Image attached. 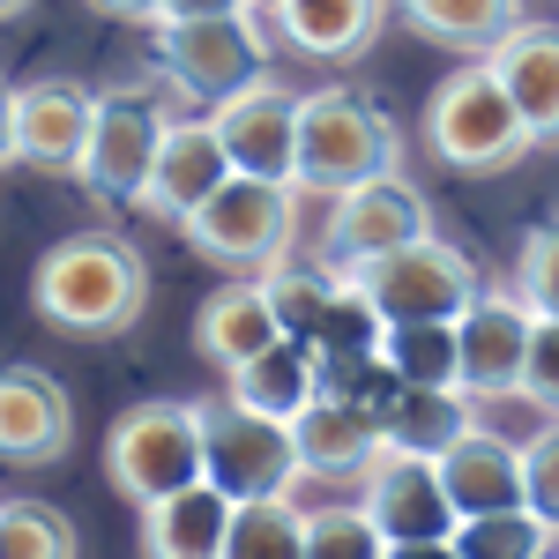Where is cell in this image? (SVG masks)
<instances>
[{
    "label": "cell",
    "instance_id": "cell-34",
    "mask_svg": "<svg viewBox=\"0 0 559 559\" xmlns=\"http://www.w3.org/2000/svg\"><path fill=\"white\" fill-rule=\"evenodd\" d=\"M522 395L545 411V418H559V321H537L530 329V358H522Z\"/></svg>",
    "mask_w": 559,
    "mask_h": 559
},
{
    "label": "cell",
    "instance_id": "cell-4",
    "mask_svg": "<svg viewBox=\"0 0 559 559\" xmlns=\"http://www.w3.org/2000/svg\"><path fill=\"white\" fill-rule=\"evenodd\" d=\"M344 284L373 306V321L395 329V321H463L492 284L455 239H411L381 261H358L344 269Z\"/></svg>",
    "mask_w": 559,
    "mask_h": 559
},
{
    "label": "cell",
    "instance_id": "cell-19",
    "mask_svg": "<svg viewBox=\"0 0 559 559\" xmlns=\"http://www.w3.org/2000/svg\"><path fill=\"white\" fill-rule=\"evenodd\" d=\"M388 8L395 0H276L269 23L306 60H358V52H373Z\"/></svg>",
    "mask_w": 559,
    "mask_h": 559
},
{
    "label": "cell",
    "instance_id": "cell-3",
    "mask_svg": "<svg viewBox=\"0 0 559 559\" xmlns=\"http://www.w3.org/2000/svg\"><path fill=\"white\" fill-rule=\"evenodd\" d=\"M426 150L448 173H515L537 150V134L522 128L515 97L500 90L492 60H463L448 83L426 97Z\"/></svg>",
    "mask_w": 559,
    "mask_h": 559
},
{
    "label": "cell",
    "instance_id": "cell-28",
    "mask_svg": "<svg viewBox=\"0 0 559 559\" xmlns=\"http://www.w3.org/2000/svg\"><path fill=\"white\" fill-rule=\"evenodd\" d=\"M463 559H552L559 552V530L530 515V508H508V515H471L455 522V537H448Z\"/></svg>",
    "mask_w": 559,
    "mask_h": 559
},
{
    "label": "cell",
    "instance_id": "cell-7",
    "mask_svg": "<svg viewBox=\"0 0 559 559\" xmlns=\"http://www.w3.org/2000/svg\"><path fill=\"white\" fill-rule=\"evenodd\" d=\"M105 477L134 508L202 485V403H134L105 432Z\"/></svg>",
    "mask_w": 559,
    "mask_h": 559
},
{
    "label": "cell",
    "instance_id": "cell-2",
    "mask_svg": "<svg viewBox=\"0 0 559 559\" xmlns=\"http://www.w3.org/2000/svg\"><path fill=\"white\" fill-rule=\"evenodd\" d=\"M403 173V134L373 97L329 83L299 97V194H350L366 179Z\"/></svg>",
    "mask_w": 559,
    "mask_h": 559
},
{
    "label": "cell",
    "instance_id": "cell-17",
    "mask_svg": "<svg viewBox=\"0 0 559 559\" xmlns=\"http://www.w3.org/2000/svg\"><path fill=\"white\" fill-rule=\"evenodd\" d=\"M224 179H231L224 134H216L210 120H173L165 142H157V165H150V187H142V210L157 216V224H187Z\"/></svg>",
    "mask_w": 559,
    "mask_h": 559
},
{
    "label": "cell",
    "instance_id": "cell-20",
    "mask_svg": "<svg viewBox=\"0 0 559 559\" xmlns=\"http://www.w3.org/2000/svg\"><path fill=\"white\" fill-rule=\"evenodd\" d=\"M440 485H448V500H455V515H508L522 508V448L515 440H500V432L471 426L448 455H440Z\"/></svg>",
    "mask_w": 559,
    "mask_h": 559
},
{
    "label": "cell",
    "instance_id": "cell-29",
    "mask_svg": "<svg viewBox=\"0 0 559 559\" xmlns=\"http://www.w3.org/2000/svg\"><path fill=\"white\" fill-rule=\"evenodd\" d=\"M269 299H276V313H284V329L292 336H313V321L329 313V299L344 292V269H329V261H299V254H284L269 276Z\"/></svg>",
    "mask_w": 559,
    "mask_h": 559
},
{
    "label": "cell",
    "instance_id": "cell-26",
    "mask_svg": "<svg viewBox=\"0 0 559 559\" xmlns=\"http://www.w3.org/2000/svg\"><path fill=\"white\" fill-rule=\"evenodd\" d=\"M388 381L403 388H463V336L455 321H395L373 344Z\"/></svg>",
    "mask_w": 559,
    "mask_h": 559
},
{
    "label": "cell",
    "instance_id": "cell-18",
    "mask_svg": "<svg viewBox=\"0 0 559 559\" xmlns=\"http://www.w3.org/2000/svg\"><path fill=\"white\" fill-rule=\"evenodd\" d=\"M485 60H492L500 90L515 97L522 128L537 134V150L559 142V23H522V31H508Z\"/></svg>",
    "mask_w": 559,
    "mask_h": 559
},
{
    "label": "cell",
    "instance_id": "cell-25",
    "mask_svg": "<svg viewBox=\"0 0 559 559\" xmlns=\"http://www.w3.org/2000/svg\"><path fill=\"white\" fill-rule=\"evenodd\" d=\"M395 15H403V31H418L440 52H463V60H485L508 31L530 23L522 0H395Z\"/></svg>",
    "mask_w": 559,
    "mask_h": 559
},
{
    "label": "cell",
    "instance_id": "cell-27",
    "mask_svg": "<svg viewBox=\"0 0 559 559\" xmlns=\"http://www.w3.org/2000/svg\"><path fill=\"white\" fill-rule=\"evenodd\" d=\"M224 559H306V508H292V492L231 508Z\"/></svg>",
    "mask_w": 559,
    "mask_h": 559
},
{
    "label": "cell",
    "instance_id": "cell-40",
    "mask_svg": "<svg viewBox=\"0 0 559 559\" xmlns=\"http://www.w3.org/2000/svg\"><path fill=\"white\" fill-rule=\"evenodd\" d=\"M261 8H276V0H261Z\"/></svg>",
    "mask_w": 559,
    "mask_h": 559
},
{
    "label": "cell",
    "instance_id": "cell-33",
    "mask_svg": "<svg viewBox=\"0 0 559 559\" xmlns=\"http://www.w3.org/2000/svg\"><path fill=\"white\" fill-rule=\"evenodd\" d=\"M522 508L545 530H559V418H545L522 440Z\"/></svg>",
    "mask_w": 559,
    "mask_h": 559
},
{
    "label": "cell",
    "instance_id": "cell-22",
    "mask_svg": "<svg viewBox=\"0 0 559 559\" xmlns=\"http://www.w3.org/2000/svg\"><path fill=\"white\" fill-rule=\"evenodd\" d=\"M224 530H231V500L202 477L142 508V559H224Z\"/></svg>",
    "mask_w": 559,
    "mask_h": 559
},
{
    "label": "cell",
    "instance_id": "cell-23",
    "mask_svg": "<svg viewBox=\"0 0 559 559\" xmlns=\"http://www.w3.org/2000/svg\"><path fill=\"white\" fill-rule=\"evenodd\" d=\"M224 395H239L247 411L292 426L306 403L321 395V350H313V336H276L261 358H247L239 373H224Z\"/></svg>",
    "mask_w": 559,
    "mask_h": 559
},
{
    "label": "cell",
    "instance_id": "cell-37",
    "mask_svg": "<svg viewBox=\"0 0 559 559\" xmlns=\"http://www.w3.org/2000/svg\"><path fill=\"white\" fill-rule=\"evenodd\" d=\"M0 165H15V90L0 83Z\"/></svg>",
    "mask_w": 559,
    "mask_h": 559
},
{
    "label": "cell",
    "instance_id": "cell-21",
    "mask_svg": "<svg viewBox=\"0 0 559 559\" xmlns=\"http://www.w3.org/2000/svg\"><path fill=\"white\" fill-rule=\"evenodd\" d=\"M276 336H292V329H284V313L269 299V284H224V292L194 313V350L210 358L216 373H239V366L261 358Z\"/></svg>",
    "mask_w": 559,
    "mask_h": 559
},
{
    "label": "cell",
    "instance_id": "cell-35",
    "mask_svg": "<svg viewBox=\"0 0 559 559\" xmlns=\"http://www.w3.org/2000/svg\"><path fill=\"white\" fill-rule=\"evenodd\" d=\"M254 0H165L157 23H187V15H247Z\"/></svg>",
    "mask_w": 559,
    "mask_h": 559
},
{
    "label": "cell",
    "instance_id": "cell-6",
    "mask_svg": "<svg viewBox=\"0 0 559 559\" xmlns=\"http://www.w3.org/2000/svg\"><path fill=\"white\" fill-rule=\"evenodd\" d=\"M202 477L231 508L247 500H276L299 485V448H292V426L284 418H261L239 395H210L202 403Z\"/></svg>",
    "mask_w": 559,
    "mask_h": 559
},
{
    "label": "cell",
    "instance_id": "cell-12",
    "mask_svg": "<svg viewBox=\"0 0 559 559\" xmlns=\"http://www.w3.org/2000/svg\"><path fill=\"white\" fill-rule=\"evenodd\" d=\"M373 530L388 537V552L395 545H440V537H455V500H448V485H440V463L432 455H403V448H388L381 463L366 471V500H358Z\"/></svg>",
    "mask_w": 559,
    "mask_h": 559
},
{
    "label": "cell",
    "instance_id": "cell-11",
    "mask_svg": "<svg viewBox=\"0 0 559 559\" xmlns=\"http://www.w3.org/2000/svg\"><path fill=\"white\" fill-rule=\"evenodd\" d=\"M210 128L224 134L231 173L292 179V187H299V97L276 83V75H261V83H247L239 97H224L210 112Z\"/></svg>",
    "mask_w": 559,
    "mask_h": 559
},
{
    "label": "cell",
    "instance_id": "cell-8",
    "mask_svg": "<svg viewBox=\"0 0 559 559\" xmlns=\"http://www.w3.org/2000/svg\"><path fill=\"white\" fill-rule=\"evenodd\" d=\"M157 75L194 97V105H224L247 83L269 75V38H261L254 8L247 15H187V23H157Z\"/></svg>",
    "mask_w": 559,
    "mask_h": 559
},
{
    "label": "cell",
    "instance_id": "cell-16",
    "mask_svg": "<svg viewBox=\"0 0 559 559\" xmlns=\"http://www.w3.org/2000/svg\"><path fill=\"white\" fill-rule=\"evenodd\" d=\"M530 329H537V313H530L515 292H485V299L455 321V336H463V395H477V403L522 395Z\"/></svg>",
    "mask_w": 559,
    "mask_h": 559
},
{
    "label": "cell",
    "instance_id": "cell-15",
    "mask_svg": "<svg viewBox=\"0 0 559 559\" xmlns=\"http://www.w3.org/2000/svg\"><path fill=\"white\" fill-rule=\"evenodd\" d=\"M292 448H299V471H306V477L344 485V477H366V471L388 455V432H381V418H373L358 395H344V388H321L299 418H292Z\"/></svg>",
    "mask_w": 559,
    "mask_h": 559
},
{
    "label": "cell",
    "instance_id": "cell-14",
    "mask_svg": "<svg viewBox=\"0 0 559 559\" xmlns=\"http://www.w3.org/2000/svg\"><path fill=\"white\" fill-rule=\"evenodd\" d=\"M75 440V403L68 388L38 366H0V463L8 471H45Z\"/></svg>",
    "mask_w": 559,
    "mask_h": 559
},
{
    "label": "cell",
    "instance_id": "cell-13",
    "mask_svg": "<svg viewBox=\"0 0 559 559\" xmlns=\"http://www.w3.org/2000/svg\"><path fill=\"white\" fill-rule=\"evenodd\" d=\"M90 120H97V90H83L75 75H38L15 90V165L31 173H83Z\"/></svg>",
    "mask_w": 559,
    "mask_h": 559
},
{
    "label": "cell",
    "instance_id": "cell-36",
    "mask_svg": "<svg viewBox=\"0 0 559 559\" xmlns=\"http://www.w3.org/2000/svg\"><path fill=\"white\" fill-rule=\"evenodd\" d=\"M97 15H112V23H157L165 15V0H90Z\"/></svg>",
    "mask_w": 559,
    "mask_h": 559
},
{
    "label": "cell",
    "instance_id": "cell-38",
    "mask_svg": "<svg viewBox=\"0 0 559 559\" xmlns=\"http://www.w3.org/2000/svg\"><path fill=\"white\" fill-rule=\"evenodd\" d=\"M388 559H463V552H455V545L440 537V545H395V552H388Z\"/></svg>",
    "mask_w": 559,
    "mask_h": 559
},
{
    "label": "cell",
    "instance_id": "cell-10",
    "mask_svg": "<svg viewBox=\"0 0 559 559\" xmlns=\"http://www.w3.org/2000/svg\"><path fill=\"white\" fill-rule=\"evenodd\" d=\"M411 239H432V202L403 173H388V179H366V187L336 194L329 231H321V261L358 269V261H381L395 247H411Z\"/></svg>",
    "mask_w": 559,
    "mask_h": 559
},
{
    "label": "cell",
    "instance_id": "cell-32",
    "mask_svg": "<svg viewBox=\"0 0 559 559\" xmlns=\"http://www.w3.org/2000/svg\"><path fill=\"white\" fill-rule=\"evenodd\" d=\"M515 299L537 313V321H559V216L522 231V254H515Z\"/></svg>",
    "mask_w": 559,
    "mask_h": 559
},
{
    "label": "cell",
    "instance_id": "cell-41",
    "mask_svg": "<svg viewBox=\"0 0 559 559\" xmlns=\"http://www.w3.org/2000/svg\"><path fill=\"white\" fill-rule=\"evenodd\" d=\"M552 559H559V552H552Z\"/></svg>",
    "mask_w": 559,
    "mask_h": 559
},
{
    "label": "cell",
    "instance_id": "cell-1",
    "mask_svg": "<svg viewBox=\"0 0 559 559\" xmlns=\"http://www.w3.org/2000/svg\"><path fill=\"white\" fill-rule=\"evenodd\" d=\"M31 306H38L45 329L83 336V344L128 336L142 321V306H150V261L134 254L120 231H75L38 261Z\"/></svg>",
    "mask_w": 559,
    "mask_h": 559
},
{
    "label": "cell",
    "instance_id": "cell-31",
    "mask_svg": "<svg viewBox=\"0 0 559 559\" xmlns=\"http://www.w3.org/2000/svg\"><path fill=\"white\" fill-rule=\"evenodd\" d=\"M306 559H388V537L366 508H306Z\"/></svg>",
    "mask_w": 559,
    "mask_h": 559
},
{
    "label": "cell",
    "instance_id": "cell-30",
    "mask_svg": "<svg viewBox=\"0 0 559 559\" xmlns=\"http://www.w3.org/2000/svg\"><path fill=\"white\" fill-rule=\"evenodd\" d=\"M0 559H75V522L45 500H0Z\"/></svg>",
    "mask_w": 559,
    "mask_h": 559
},
{
    "label": "cell",
    "instance_id": "cell-9",
    "mask_svg": "<svg viewBox=\"0 0 559 559\" xmlns=\"http://www.w3.org/2000/svg\"><path fill=\"white\" fill-rule=\"evenodd\" d=\"M165 97L150 83H120L97 97V120H90V150H83V194L97 202H128L142 210V187H150V165H157V142H165Z\"/></svg>",
    "mask_w": 559,
    "mask_h": 559
},
{
    "label": "cell",
    "instance_id": "cell-5",
    "mask_svg": "<svg viewBox=\"0 0 559 559\" xmlns=\"http://www.w3.org/2000/svg\"><path fill=\"white\" fill-rule=\"evenodd\" d=\"M179 231L216 269H276L284 254H299V187L231 173Z\"/></svg>",
    "mask_w": 559,
    "mask_h": 559
},
{
    "label": "cell",
    "instance_id": "cell-39",
    "mask_svg": "<svg viewBox=\"0 0 559 559\" xmlns=\"http://www.w3.org/2000/svg\"><path fill=\"white\" fill-rule=\"evenodd\" d=\"M23 8H31V0H0V23H8V15H23Z\"/></svg>",
    "mask_w": 559,
    "mask_h": 559
},
{
    "label": "cell",
    "instance_id": "cell-24",
    "mask_svg": "<svg viewBox=\"0 0 559 559\" xmlns=\"http://www.w3.org/2000/svg\"><path fill=\"white\" fill-rule=\"evenodd\" d=\"M373 418H381L388 448H403V455H432V463L477 426L463 388H403V381H388V395L373 403Z\"/></svg>",
    "mask_w": 559,
    "mask_h": 559
}]
</instances>
